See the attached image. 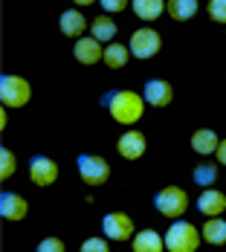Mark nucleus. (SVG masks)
Returning <instances> with one entry per match:
<instances>
[{"instance_id": "22", "label": "nucleus", "mask_w": 226, "mask_h": 252, "mask_svg": "<svg viewBox=\"0 0 226 252\" xmlns=\"http://www.w3.org/2000/svg\"><path fill=\"white\" fill-rule=\"evenodd\" d=\"M194 183L203 186V189H209V186H215V180H218V165H212V162H200V165H194Z\"/></svg>"}, {"instance_id": "15", "label": "nucleus", "mask_w": 226, "mask_h": 252, "mask_svg": "<svg viewBox=\"0 0 226 252\" xmlns=\"http://www.w3.org/2000/svg\"><path fill=\"white\" fill-rule=\"evenodd\" d=\"M165 6H168V0H130L133 15H136L139 21H145V24L162 18V15H165Z\"/></svg>"}, {"instance_id": "9", "label": "nucleus", "mask_w": 226, "mask_h": 252, "mask_svg": "<svg viewBox=\"0 0 226 252\" xmlns=\"http://www.w3.org/2000/svg\"><path fill=\"white\" fill-rule=\"evenodd\" d=\"M145 148H148V139H145V133L142 130H125L119 139H116V151H119V157L122 159H139L142 154H145Z\"/></svg>"}, {"instance_id": "2", "label": "nucleus", "mask_w": 226, "mask_h": 252, "mask_svg": "<svg viewBox=\"0 0 226 252\" xmlns=\"http://www.w3.org/2000/svg\"><path fill=\"white\" fill-rule=\"evenodd\" d=\"M200 241H203V232H197L194 223L180 220V218L165 232V250L168 252H194L200 247Z\"/></svg>"}, {"instance_id": "1", "label": "nucleus", "mask_w": 226, "mask_h": 252, "mask_svg": "<svg viewBox=\"0 0 226 252\" xmlns=\"http://www.w3.org/2000/svg\"><path fill=\"white\" fill-rule=\"evenodd\" d=\"M145 96L133 93V90H110L101 96V107H107L110 119L119 125H136L145 113Z\"/></svg>"}, {"instance_id": "28", "label": "nucleus", "mask_w": 226, "mask_h": 252, "mask_svg": "<svg viewBox=\"0 0 226 252\" xmlns=\"http://www.w3.org/2000/svg\"><path fill=\"white\" fill-rule=\"evenodd\" d=\"M218 165H226V139H221V142H218Z\"/></svg>"}, {"instance_id": "26", "label": "nucleus", "mask_w": 226, "mask_h": 252, "mask_svg": "<svg viewBox=\"0 0 226 252\" xmlns=\"http://www.w3.org/2000/svg\"><path fill=\"white\" fill-rule=\"evenodd\" d=\"M99 3L107 15H119V12H125L128 6H130V0H99Z\"/></svg>"}, {"instance_id": "29", "label": "nucleus", "mask_w": 226, "mask_h": 252, "mask_svg": "<svg viewBox=\"0 0 226 252\" xmlns=\"http://www.w3.org/2000/svg\"><path fill=\"white\" fill-rule=\"evenodd\" d=\"M75 6H90V3H99V0H73Z\"/></svg>"}, {"instance_id": "25", "label": "nucleus", "mask_w": 226, "mask_h": 252, "mask_svg": "<svg viewBox=\"0 0 226 252\" xmlns=\"http://www.w3.org/2000/svg\"><path fill=\"white\" fill-rule=\"evenodd\" d=\"M209 18L215 24H226V0H209Z\"/></svg>"}, {"instance_id": "24", "label": "nucleus", "mask_w": 226, "mask_h": 252, "mask_svg": "<svg viewBox=\"0 0 226 252\" xmlns=\"http://www.w3.org/2000/svg\"><path fill=\"white\" fill-rule=\"evenodd\" d=\"M107 235L104 238H99V235H93V238H84V244H81V252H107L110 247H107Z\"/></svg>"}, {"instance_id": "6", "label": "nucleus", "mask_w": 226, "mask_h": 252, "mask_svg": "<svg viewBox=\"0 0 226 252\" xmlns=\"http://www.w3.org/2000/svg\"><path fill=\"white\" fill-rule=\"evenodd\" d=\"M128 47H130V52H133V58L148 61V58H154V55L160 52L162 38H160V32H157V29H151V26H139V29L130 35Z\"/></svg>"}, {"instance_id": "20", "label": "nucleus", "mask_w": 226, "mask_h": 252, "mask_svg": "<svg viewBox=\"0 0 226 252\" xmlns=\"http://www.w3.org/2000/svg\"><path fill=\"white\" fill-rule=\"evenodd\" d=\"M116 32H119V26H116V21L110 15H96L90 21V35H96L101 44H110L116 38Z\"/></svg>"}, {"instance_id": "4", "label": "nucleus", "mask_w": 226, "mask_h": 252, "mask_svg": "<svg viewBox=\"0 0 226 252\" xmlns=\"http://www.w3.org/2000/svg\"><path fill=\"white\" fill-rule=\"evenodd\" d=\"M75 168H78V177H81L90 189L104 186L107 177H110V162H107L101 154H81V157L75 159Z\"/></svg>"}, {"instance_id": "19", "label": "nucleus", "mask_w": 226, "mask_h": 252, "mask_svg": "<svg viewBox=\"0 0 226 252\" xmlns=\"http://www.w3.org/2000/svg\"><path fill=\"white\" fill-rule=\"evenodd\" d=\"M130 55H133V52H130V47L119 44V41H110V44L104 47V58H101V61H104L110 70H122L128 61H130Z\"/></svg>"}, {"instance_id": "12", "label": "nucleus", "mask_w": 226, "mask_h": 252, "mask_svg": "<svg viewBox=\"0 0 226 252\" xmlns=\"http://www.w3.org/2000/svg\"><path fill=\"white\" fill-rule=\"evenodd\" d=\"M29 212V203L18 191H3L0 194V218L3 220H24Z\"/></svg>"}, {"instance_id": "14", "label": "nucleus", "mask_w": 226, "mask_h": 252, "mask_svg": "<svg viewBox=\"0 0 226 252\" xmlns=\"http://www.w3.org/2000/svg\"><path fill=\"white\" fill-rule=\"evenodd\" d=\"M133 252H162L165 250V235H160L157 229H142L130 238Z\"/></svg>"}, {"instance_id": "17", "label": "nucleus", "mask_w": 226, "mask_h": 252, "mask_svg": "<svg viewBox=\"0 0 226 252\" xmlns=\"http://www.w3.org/2000/svg\"><path fill=\"white\" fill-rule=\"evenodd\" d=\"M218 133L212 130V127H200V130H194L192 133V148L194 154H200V157H209V154L218 151Z\"/></svg>"}, {"instance_id": "8", "label": "nucleus", "mask_w": 226, "mask_h": 252, "mask_svg": "<svg viewBox=\"0 0 226 252\" xmlns=\"http://www.w3.org/2000/svg\"><path fill=\"white\" fill-rule=\"evenodd\" d=\"M29 180H32L35 186H41V189L52 186V183L58 180V165H55V159L47 157V154L32 157V159H29Z\"/></svg>"}, {"instance_id": "27", "label": "nucleus", "mask_w": 226, "mask_h": 252, "mask_svg": "<svg viewBox=\"0 0 226 252\" xmlns=\"http://www.w3.org/2000/svg\"><path fill=\"white\" fill-rule=\"evenodd\" d=\"M38 252H64V241L61 238H44L38 244Z\"/></svg>"}, {"instance_id": "10", "label": "nucleus", "mask_w": 226, "mask_h": 252, "mask_svg": "<svg viewBox=\"0 0 226 252\" xmlns=\"http://www.w3.org/2000/svg\"><path fill=\"white\" fill-rule=\"evenodd\" d=\"M73 55L78 64H84V67H93V64H99L101 58H104V50H101V41L96 35H90V38H75V47H73Z\"/></svg>"}, {"instance_id": "13", "label": "nucleus", "mask_w": 226, "mask_h": 252, "mask_svg": "<svg viewBox=\"0 0 226 252\" xmlns=\"http://www.w3.org/2000/svg\"><path fill=\"white\" fill-rule=\"evenodd\" d=\"M197 212L206 215V218H215V215H224L226 212V194L218 191V189H203L200 197H197Z\"/></svg>"}, {"instance_id": "5", "label": "nucleus", "mask_w": 226, "mask_h": 252, "mask_svg": "<svg viewBox=\"0 0 226 252\" xmlns=\"http://www.w3.org/2000/svg\"><path fill=\"white\" fill-rule=\"evenodd\" d=\"M29 99H32V84L24 76L0 78V101H3V107H24Z\"/></svg>"}, {"instance_id": "11", "label": "nucleus", "mask_w": 226, "mask_h": 252, "mask_svg": "<svg viewBox=\"0 0 226 252\" xmlns=\"http://www.w3.org/2000/svg\"><path fill=\"white\" fill-rule=\"evenodd\" d=\"M142 96H145V101H148L151 107H165L174 99V87L168 81H162V78H148Z\"/></svg>"}, {"instance_id": "3", "label": "nucleus", "mask_w": 226, "mask_h": 252, "mask_svg": "<svg viewBox=\"0 0 226 252\" xmlns=\"http://www.w3.org/2000/svg\"><path fill=\"white\" fill-rule=\"evenodd\" d=\"M154 209H157L162 218H168V220L183 218L186 209H189V194H186V189H180V186H165V189H160V191L154 194Z\"/></svg>"}, {"instance_id": "16", "label": "nucleus", "mask_w": 226, "mask_h": 252, "mask_svg": "<svg viewBox=\"0 0 226 252\" xmlns=\"http://www.w3.org/2000/svg\"><path fill=\"white\" fill-rule=\"evenodd\" d=\"M58 26H61V32L67 35V38H81L84 35V29H87V18L78 12V9H67V12H61V21H58Z\"/></svg>"}, {"instance_id": "21", "label": "nucleus", "mask_w": 226, "mask_h": 252, "mask_svg": "<svg viewBox=\"0 0 226 252\" xmlns=\"http://www.w3.org/2000/svg\"><path fill=\"white\" fill-rule=\"evenodd\" d=\"M197 0H168V6H165V12L174 18V21H192L194 15H197Z\"/></svg>"}, {"instance_id": "7", "label": "nucleus", "mask_w": 226, "mask_h": 252, "mask_svg": "<svg viewBox=\"0 0 226 252\" xmlns=\"http://www.w3.org/2000/svg\"><path fill=\"white\" fill-rule=\"evenodd\" d=\"M101 232H104L110 241H116V244L130 241V238L136 235L133 220H130V215H125V212H107V215L101 218Z\"/></svg>"}, {"instance_id": "23", "label": "nucleus", "mask_w": 226, "mask_h": 252, "mask_svg": "<svg viewBox=\"0 0 226 252\" xmlns=\"http://www.w3.org/2000/svg\"><path fill=\"white\" fill-rule=\"evenodd\" d=\"M15 171H18L15 151H9V148H0V180H9V177H15Z\"/></svg>"}, {"instance_id": "18", "label": "nucleus", "mask_w": 226, "mask_h": 252, "mask_svg": "<svg viewBox=\"0 0 226 252\" xmlns=\"http://www.w3.org/2000/svg\"><path fill=\"white\" fill-rule=\"evenodd\" d=\"M203 241L206 244H212V247H224L226 244V220L221 215H215V218H206V223H203Z\"/></svg>"}]
</instances>
